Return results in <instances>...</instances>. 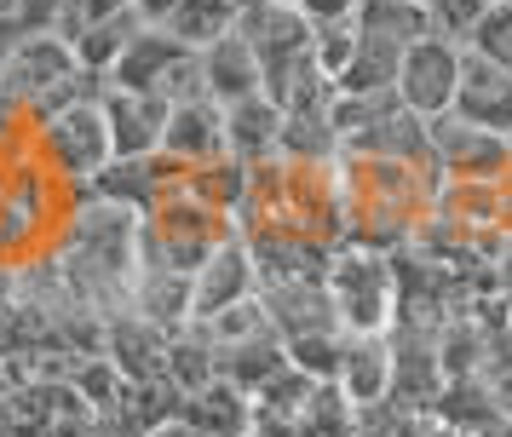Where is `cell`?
Masks as SVG:
<instances>
[{"instance_id": "cell-11", "label": "cell", "mask_w": 512, "mask_h": 437, "mask_svg": "<svg viewBox=\"0 0 512 437\" xmlns=\"http://www.w3.org/2000/svg\"><path fill=\"white\" fill-rule=\"evenodd\" d=\"M202 92H208L213 104H225V110L265 92V64H259L254 46L242 41V29H231V35H219L213 46H202Z\"/></svg>"}, {"instance_id": "cell-22", "label": "cell", "mask_w": 512, "mask_h": 437, "mask_svg": "<svg viewBox=\"0 0 512 437\" xmlns=\"http://www.w3.org/2000/svg\"><path fill=\"white\" fill-rule=\"evenodd\" d=\"M489 6H512V0H489Z\"/></svg>"}, {"instance_id": "cell-7", "label": "cell", "mask_w": 512, "mask_h": 437, "mask_svg": "<svg viewBox=\"0 0 512 437\" xmlns=\"http://www.w3.org/2000/svg\"><path fill=\"white\" fill-rule=\"evenodd\" d=\"M104 127H110V150L116 161H144L162 150V133H167V104L162 92H133V87H104Z\"/></svg>"}, {"instance_id": "cell-18", "label": "cell", "mask_w": 512, "mask_h": 437, "mask_svg": "<svg viewBox=\"0 0 512 437\" xmlns=\"http://www.w3.org/2000/svg\"><path fill=\"white\" fill-rule=\"evenodd\" d=\"M144 437H208V432H196V426H190L185 414H173V420H162L156 432H144Z\"/></svg>"}, {"instance_id": "cell-15", "label": "cell", "mask_w": 512, "mask_h": 437, "mask_svg": "<svg viewBox=\"0 0 512 437\" xmlns=\"http://www.w3.org/2000/svg\"><path fill=\"white\" fill-rule=\"evenodd\" d=\"M121 12H133V0H58V12H52V29L64 35V41H81L87 29H98V23L121 18Z\"/></svg>"}, {"instance_id": "cell-2", "label": "cell", "mask_w": 512, "mask_h": 437, "mask_svg": "<svg viewBox=\"0 0 512 437\" xmlns=\"http://www.w3.org/2000/svg\"><path fill=\"white\" fill-rule=\"evenodd\" d=\"M41 156L58 179L70 184H93L116 150H110V127H104V104L98 98H81L70 110H58L41 121Z\"/></svg>"}, {"instance_id": "cell-21", "label": "cell", "mask_w": 512, "mask_h": 437, "mask_svg": "<svg viewBox=\"0 0 512 437\" xmlns=\"http://www.w3.org/2000/svg\"><path fill=\"white\" fill-rule=\"evenodd\" d=\"M35 12H41V23L52 29V12H58V0H35Z\"/></svg>"}, {"instance_id": "cell-12", "label": "cell", "mask_w": 512, "mask_h": 437, "mask_svg": "<svg viewBox=\"0 0 512 437\" xmlns=\"http://www.w3.org/2000/svg\"><path fill=\"white\" fill-rule=\"evenodd\" d=\"M179 414L208 437H248L254 432V397L242 386H231L225 374H213L202 391H190L185 403H179Z\"/></svg>"}, {"instance_id": "cell-4", "label": "cell", "mask_w": 512, "mask_h": 437, "mask_svg": "<svg viewBox=\"0 0 512 437\" xmlns=\"http://www.w3.org/2000/svg\"><path fill=\"white\" fill-rule=\"evenodd\" d=\"M426 144H432V161H438L443 184L449 179H507L512 173V138L489 133V127H472L455 110L426 121Z\"/></svg>"}, {"instance_id": "cell-10", "label": "cell", "mask_w": 512, "mask_h": 437, "mask_svg": "<svg viewBox=\"0 0 512 437\" xmlns=\"http://www.w3.org/2000/svg\"><path fill=\"white\" fill-rule=\"evenodd\" d=\"M392 380H397L392 345L380 340V334H351L346 357H340V374H334V386L346 391L351 409L369 414V409H380V403H392Z\"/></svg>"}, {"instance_id": "cell-6", "label": "cell", "mask_w": 512, "mask_h": 437, "mask_svg": "<svg viewBox=\"0 0 512 437\" xmlns=\"http://www.w3.org/2000/svg\"><path fill=\"white\" fill-rule=\"evenodd\" d=\"M236 29L259 52L265 75L288 69L294 58H311V46H317V29H311V18H305L294 0H254V6H242Z\"/></svg>"}, {"instance_id": "cell-13", "label": "cell", "mask_w": 512, "mask_h": 437, "mask_svg": "<svg viewBox=\"0 0 512 437\" xmlns=\"http://www.w3.org/2000/svg\"><path fill=\"white\" fill-rule=\"evenodd\" d=\"M225 144H231V156L248 161V167L277 161L282 156V110L265 98V92L231 104V110H225Z\"/></svg>"}, {"instance_id": "cell-8", "label": "cell", "mask_w": 512, "mask_h": 437, "mask_svg": "<svg viewBox=\"0 0 512 437\" xmlns=\"http://www.w3.org/2000/svg\"><path fill=\"white\" fill-rule=\"evenodd\" d=\"M455 115L472 121V127H489V133L512 138V75L501 64H489L484 52H472V46H466V58H461Z\"/></svg>"}, {"instance_id": "cell-5", "label": "cell", "mask_w": 512, "mask_h": 437, "mask_svg": "<svg viewBox=\"0 0 512 437\" xmlns=\"http://www.w3.org/2000/svg\"><path fill=\"white\" fill-rule=\"evenodd\" d=\"M259 265L254 253H248V242L242 236H231L225 248L208 253V265L190 276V322H213L219 311H231V305H248V299H259Z\"/></svg>"}, {"instance_id": "cell-20", "label": "cell", "mask_w": 512, "mask_h": 437, "mask_svg": "<svg viewBox=\"0 0 512 437\" xmlns=\"http://www.w3.org/2000/svg\"><path fill=\"white\" fill-rule=\"evenodd\" d=\"M12 311V271H0V317Z\"/></svg>"}, {"instance_id": "cell-1", "label": "cell", "mask_w": 512, "mask_h": 437, "mask_svg": "<svg viewBox=\"0 0 512 437\" xmlns=\"http://www.w3.org/2000/svg\"><path fill=\"white\" fill-rule=\"evenodd\" d=\"M323 288L346 334H386V322L397 311V271L374 248H351L340 259H328Z\"/></svg>"}, {"instance_id": "cell-17", "label": "cell", "mask_w": 512, "mask_h": 437, "mask_svg": "<svg viewBox=\"0 0 512 437\" xmlns=\"http://www.w3.org/2000/svg\"><path fill=\"white\" fill-rule=\"evenodd\" d=\"M305 18H311V29H328V23H357V12H363V0H294Z\"/></svg>"}, {"instance_id": "cell-9", "label": "cell", "mask_w": 512, "mask_h": 437, "mask_svg": "<svg viewBox=\"0 0 512 437\" xmlns=\"http://www.w3.org/2000/svg\"><path fill=\"white\" fill-rule=\"evenodd\" d=\"M162 156H173L179 167H196V161H213V156H231V144H225V104H213L208 92L179 98V104H173V115H167Z\"/></svg>"}, {"instance_id": "cell-19", "label": "cell", "mask_w": 512, "mask_h": 437, "mask_svg": "<svg viewBox=\"0 0 512 437\" xmlns=\"http://www.w3.org/2000/svg\"><path fill=\"white\" fill-rule=\"evenodd\" d=\"M0 437H24L18 432V420H12V409H6V397H0Z\"/></svg>"}, {"instance_id": "cell-16", "label": "cell", "mask_w": 512, "mask_h": 437, "mask_svg": "<svg viewBox=\"0 0 512 437\" xmlns=\"http://www.w3.org/2000/svg\"><path fill=\"white\" fill-rule=\"evenodd\" d=\"M472 52H484L489 64H501L512 75V6H489V18L472 35Z\"/></svg>"}, {"instance_id": "cell-14", "label": "cell", "mask_w": 512, "mask_h": 437, "mask_svg": "<svg viewBox=\"0 0 512 437\" xmlns=\"http://www.w3.org/2000/svg\"><path fill=\"white\" fill-rule=\"evenodd\" d=\"M484 18H489V0H426L432 35H443V41H455V46H472Z\"/></svg>"}, {"instance_id": "cell-3", "label": "cell", "mask_w": 512, "mask_h": 437, "mask_svg": "<svg viewBox=\"0 0 512 437\" xmlns=\"http://www.w3.org/2000/svg\"><path fill=\"white\" fill-rule=\"evenodd\" d=\"M461 58H466V46L443 41V35H420V41H409L403 46V64H397V104L415 110L420 121L455 110Z\"/></svg>"}]
</instances>
